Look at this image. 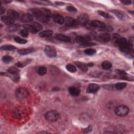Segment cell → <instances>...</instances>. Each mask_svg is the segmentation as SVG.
Returning <instances> with one entry per match:
<instances>
[{
    "mask_svg": "<svg viewBox=\"0 0 134 134\" xmlns=\"http://www.w3.org/2000/svg\"><path fill=\"white\" fill-rule=\"evenodd\" d=\"M28 14L32 15L33 16H35V17L40 15H47L51 16V14L50 10L45 8H31L28 10Z\"/></svg>",
    "mask_w": 134,
    "mask_h": 134,
    "instance_id": "1",
    "label": "cell"
},
{
    "mask_svg": "<svg viewBox=\"0 0 134 134\" xmlns=\"http://www.w3.org/2000/svg\"><path fill=\"white\" fill-rule=\"evenodd\" d=\"M15 95L19 100H23L27 99L29 95V92L25 88H18L15 91Z\"/></svg>",
    "mask_w": 134,
    "mask_h": 134,
    "instance_id": "2",
    "label": "cell"
},
{
    "mask_svg": "<svg viewBox=\"0 0 134 134\" xmlns=\"http://www.w3.org/2000/svg\"><path fill=\"white\" fill-rule=\"evenodd\" d=\"M129 112V108L126 105H119L115 109V114L120 117L126 116L128 114Z\"/></svg>",
    "mask_w": 134,
    "mask_h": 134,
    "instance_id": "3",
    "label": "cell"
},
{
    "mask_svg": "<svg viewBox=\"0 0 134 134\" xmlns=\"http://www.w3.org/2000/svg\"><path fill=\"white\" fill-rule=\"evenodd\" d=\"M45 118L51 122H54L57 121L60 117L59 113L55 110H51L47 112L45 115Z\"/></svg>",
    "mask_w": 134,
    "mask_h": 134,
    "instance_id": "4",
    "label": "cell"
},
{
    "mask_svg": "<svg viewBox=\"0 0 134 134\" xmlns=\"http://www.w3.org/2000/svg\"><path fill=\"white\" fill-rule=\"evenodd\" d=\"M45 53L46 56L49 58H54L57 56L56 49L53 46H46L45 47Z\"/></svg>",
    "mask_w": 134,
    "mask_h": 134,
    "instance_id": "5",
    "label": "cell"
},
{
    "mask_svg": "<svg viewBox=\"0 0 134 134\" xmlns=\"http://www.w3.org/2000/svg\"><path fill=\"white\" fill-rule=\"evenodd\" d=\"M89 20V16L87 14H80L77 20L78 24L82 25H86L88 23Z\"/></svg>",
    "mask_w": 134,
    "mask_h": 134,
    "instance_id": "6",
    "label": "cell"
},
{
    "mask_svg": "<svg viewBox=\"0 0 134 134\" xmlns=\"http://www.w3.org/2000/svg\"><path fill=\"white\" fill-rule=\"evenodd\" d=\"M95 39L96 40L100 41V42L106 43L109 42L111 39V36L108 33H102L100 34Z\"/></svg>",
    "mask_w": 134,
    "mask_h": 134,
    "instance_id": "7",
    "label": "cell"
},
{
    "mask_svg": "<svg viewBox=\"0 0 134 134\" xmlns=\"http://www.w3.org/2000/svg\"><path fill=\"white\" fill-rule=\"evenodd\" d=\"M13 114L15 118L17 119H21L23 118L25 115V112L22 108H17L16 109H14Z\"/></svg>",
    "mask_w": 134,
    "mask_h": 134,
    "instance_id": "8",
    "label": "cell"
},
{
    "mask_svg": "<svg viewBox=\"0 0 134 134\" xmlns=\"http://www.w3.org/2000/svg\"><path fill=\"white\" fill-rule=\"evenodd\" d=\"M127 44L128 42L126 39L123 37H118L116 38V40L115 41L116 45L118 46L119 49L126 46L127 45Z\"/></svg>",
    "mask_w": 134,
    "mask_h": 134,
    "instance_id": "9",
    "label": "cell"
},
{
    "mask_svg": "<svg viewBox=\"0 0 134 134\" xmlns=\"http://www.w3.org/2000/svg\"><path fill=\"white\" fill-rule=\"evenodd\" d=\"M111 12L113 14H114L120 20H124L126 18V15L124 13V12L120 11V10L113 9L111 10Z\"/></svg>",
    "mask_w": 134,
    "mask_h": 134,
    "instance_id": "10",
    "label": "cell"
},
{
    "mask_svg": "<svg viewBox=\"0 0 134 134\" xmlns=\"http://www.w3.org/2000/svg\"><path fill=\"white\" fill-rule=\"evenodd\" d=\"M65 24L69 27H73L78 24L77 20L70 17H66L65 18Z\"/></svg>",
    "mask_w": 134,
    "mask_h": 134,
    "instance_id": "11",
    "label": "cell"
},
{
    "mask_svg": "<svg viewBox=\"0 0 134 134\" xmlns=\"http://www.w3.org/2000/svg\"><path fill=\"white\" fill-rule=\"evenodd\" d=\"M91 26L92 27L99 28L100 29H102L106 27V25L103 22L100 21L99 20H94L91 23Z\"/></svg>",
    "mask_w": 134,
    "mask_h": 134,
    "instance_id": "12",
    "label": "cell"
},
{
    "mask_svg": "<svg viewBox=\"0 0 134 134\" xmlns=\"http://www.w3.org/2000/svg\"><path fill=\"white\" fill-rule=\"evenodd\" d=\"M99 89V86L95 83L90 84L87 88V92L89 93H95Z\"/></svg>",
    "mask_w": 134,
    "mask_h": 134,
    "instance_id": "13",
    "label": "cell"
},
{
    "mask_svg": "<svg viewBox=\"0 0 134 134\" xmlns=\"http://www.w3.org/2000/svg\"><path fill=\"white\" fill-rule=\"evenodd\" d=\"M76 41L78 43L82 45L90 42L91 38L89 36H77L76 37Z\"/></svg>",
    "mask_w": 134,
    "mask_h": 134,
    "instance_id": "14",
    "label": "cell"
},
{
    "mask_svg": "<svg viewBox=\"0 0 134 134\" xmlns=\"http://www.w3.org/2000/svg\"><path fill=\"white\" fill-rule=\"evenodd\" d=\"M55 38L59 41H61V42H64L66 43L70 42V41H71V38L69 36H67L63 34H57L55 35Z\"/></svg>",
    "mask_w": 134,
    "mask_h": 134,
    "instance_id": "15",
    "label": "cell"
},
{
    "mask_svg": "<svg viewBox=\"0 0 134 134\" xmlns=\"http://www.w3.org/2000/svg\"><path fill=\"white\" fill-rule=\"evenodd\" d=\"M20 19H21L22 22L27 23L32 22L34 20V17L29 14H25L22 16Z\"/></svg>",
    "mask_w": 134,
    "mask_h": 134,
    "instance_id": "16",
    "label": "cell"
},
{
    "mask_svg": "<svg viewBox=\"0 0 134 134\" xmlns=\"http://www.w3.org/2000/svg\"><path fill=\"white\" fill-rule=\"evenodd\" d=\"M35 49L33 48H28L19 49L18 50V53L20 55H26L27 54L33 53Z\"/></svg>",
    "mask_w": 134,
    "mask_h": 134,
    "instance_id": "17",
    "label": "cell"
},
{
    "mask_svg": "<svg viewBox=\"0 0 134 134\" xmlns=\"http://www.w3.org/2000/svg\"><path fill=\"white\" fill-rule=\"evenodd\" d=\"M2 21L7 25H12L14 23V19L8 16H2L1 17Z\"/></svg>",
    "mask_w": 134,
    "mask_h": 134,
    "instance_id": "18",
    "label": "cell"
},
{
    "mask_svg": "<svg viewBox=\"0 0 134 134\" xmlns=\"http://www.w3.org/2000/svg\"><path fill=\"white\" fill-rule=\"evenodd\" d=\"M53 19L54 22L60 25H63L65 23V18L60 15L55 14L53 16Z\"/></svg>",
    "mask_w": 134,
    "mask_h": 134,
    "instance_id": "19",
    "label": "cell"
},
{
    "mask_svg": "<svg viewBox=\"0 0 134 134\" xmlns=\"http://www.w3.org/2000/svg\"><path fill=\"white\" fill-rule=\"evenodd\" d=\"M36 19L38 21L42 23H47L49 21L50 19V16L47 15H40L36 17Z\"/></svg>",
    "mask_w": 134,
    "mask_h": 134,
    "instance_id": "20",
    "label": "cell"
},
{
    "mask_svg": "<svg viewBox=\"0 0 134 134\" xmlns=\"http://www.w3.org/2000/svg\"><path fill=\"white\" fill-rule=\"evenodd\" d=\"M69 92L70 93V94L74 96H78L80 94V90L74 87H70L68 89Z\"/></svg>",
    "mask_w": 134,
    "mask_h": 134,
    "instance_id": "21",
    "label": "cell"
},
{
    "mask_svg": "<svg viewBox=\"0 0 134 134\" xmlns=\"http://www.w3.org/2000/svg\"><path fill=\"white\" fill-rule=\"evenodd\" d=\"M53 34V32L51 30H44L41 32L39 35L41 37L43 38H48L51 37Z\"/></svg>",
    "mask_w": 134,
    "mask_h": 134,
    "instance_id": "22",
    "label": "cell"
},
{
    "mask_svg": "<svg viewBox=\"0 0 134 134\" xmlns=\"http://www.w3.org/2000/svg\"><path fill=\"white\" fill-rule=\"evenodd\" d=\"M20 27H21V25H20V24H14V25H12L11 26H8V27L6 28V30L8 32H14L19 29Z\"/></svg>",
    "mask_w": 134,
    "mask_h": 134,
    "instance_id": "23",
    "label": "cell"
},
{
    "mask_svg": "<svg viewBox=\"0 0 134 134\" xmlns=\"http://www.w3.org/2000/svg\"><path fill=\"white\" fill-rule=\"evenodd\" d=\"M7 15L11 17L12 18L15 19H17L19 18V14L14 10L13 9H9L7 12Z\"/></svg>",
    "mask_w": 134,
    "mask_h": 134,
    "instance_id": "24",
    "label": "cell"
},
{
    "mask_svg": "<svg viewBox=\"0 0 134 134\" xmlns=\"http://www.w3.org/2000/svg\"><path fill=\"white\" fill-rule=\"evenodd\" d=\"M75 64L80 70H81L83 71L86 72L88 69V67L87 64H84L83 63H81V62H79V61L75 62Z\"/></svg>",
    "mask_w": 134,
    "mask_h": 134,
    "instance_id": "25",
    "label": "cell"
},
{
    "mask_svg": "<svg viewBox=\"0 0 134 134\" xmlns=\"http://www.w3.org/2000/svg\"><path fill=\"white\" fill-rule=\"evenodd\" d=\"M23 27L24 29L27 30L28 32H30L33 34L37 33V32L36 31L33 25H29V24H25L23 25Z\"/></svg>",
    "mask_w": 134,
    "mask_h": 134,
    "instance_id": "26",
    "label": "cell"
},
{
    "mask_svg": "<svg viewBox=\"0 0 134 134\" xmlns=\"http://www.w3.org/2000/svg\"><path fill=\"white\" fill-rule=\"evenodd\" d=\"M37 73L40 76H44L47 73V68L44 66L38 67L37 68Z\"/></svg>",
    "mask_w": 134,
    "mask_h": 134,
    "instance_id": "27",
    "label": "cell"
},
{
    "mask_svg": "<svg viewBox=\"0 0 134 134\" xmlns=\"http://www.w3.org/2000/svg\"><path fill=\"white\" fill-rule=\"evenodd\" d=\"M31 60H26V61H22V62H17L15 64V66L18 68H23L27 65H28Z\"/></svg>",
    "mask_w": 134,
    "mask_h": 134,
    "instance_id": "28",
    "label": "cell"
},
{
    "mask_svg": "<svg viewBox=\"0 0 134 134\" xmlns=\"http://www.w3.org/2000/svg\"><path fill=\"white\" fill-rule=\"evenodd\" d=\"M7 71L10 74L12 75H16L19 73V70L16 67H11L7 69Z\"/></svg>",
    "mask_w": 134,
    "mask_h": 134,
    "instance_id": "29",
    "label": "cell"
},
{
    "mask_svg": "<svg viewBox=\"0 0 134 134\" xmlns=\"http://www.w3.org/2000/svg\"><path fill=\"white\" fill-rule=\"evenodd\" d=\"M102 68L104 70H109L112 67V65L108 61H105L102 64Z\"/></svg>",
    "mask_w": 134,
    "mask_h": 134,
    "instance_id": "30",
    "label": "cell"
},
{
    "mask_svg": "<svg viewBox=\"0 0 134 134\" xmlns=\"http://www.w3.org/2000/svg\"><path fill=\"white\" fill-rule=\"evenodd\" d=\"M66 69L68 71H69L70 72H71V73H74L75 72L77 71V68L76 66L72 64H68L66 66Z\"/></svg>",
    "mask_w": 134,
    "mask_h": 134,
    "instance_id": "31",
    "label": "cell"
},
{
    "mask_svg": "<svg viewBox=\"0 0 134 134\" xmlns=\"http://www.w3.org/2000/svg\"><path fill=\"white\" fill-rule=\"evenodd\" d=\"M15 49V47L14 46L10 45H3L1 47V49L2 50H5V51H11Z\"/></svg>",
    "mask_w": 134,
    "mask_h": 134,
    "instance_id": "32",
    "label": "cell"
},
{
    "mask_svg": "<svg viewBox=\"0 0 134 134\" xmlns=\"http://www.w3.org/2000/svg\"><path fill=\"white\" fill-rule=\"evenodd\" d=\"M127 86V83H124V82H119V83H116L115 85V88L117 90H122L124 89Z\"/></svg>",
    "mask_w": 134,
    "mask_h": 134,
    "instance_id": "33",
    "label": "cell"
},
{
    "mask_svg": "<svg viewBox=\"0 0 134 134\" xmlns=\"http://www.w3.org/2000/svg\"><path fill=\"white\" fill-rule=\"evenodd\" d=\"M14 40L16 43L20 44H25L27 43V40H26L24 39L20 38L19 37H15L14 38Z\"/></svg>",
    "mask_w": 134,
    "mask_h": 134,
    "instance_id": "34",
    "label": "cell"
},
{
    "mask_svg": "<svg viewBox=\"0 0 134 134\" xmlns=\"http://www.w3.org/2000/svg\"><path fill=\"white\" fill-rule=\"evenodd\" d=\"M96 50L94 49H92V48H89V49H87L86 50H85L84 51V53L89 56H92L94 55L96 53Z\"/></svg>",
    "mask_w": 134,
    "mask_h": 134,
    "instance_id": "35",
    "label": "cell"
},
{
    "mask_svg": "<svg viewBox=\"0 0 134 134\" xmlns=\"http://www.w3.org/2000/svg\"><path fill=\"white\" fill-rule=\"evenodd\" d=\"M13 58L9 56H5L2 58L3 62L5 64L9 63L10 62H11L13 60Z\"/></svg>",
    "mask_w": 134,
    "mask_h": 134,
    "instance_id": "36",
    "label": "cell"
},
{
    "mask_svg": "<svg viewBox=\"0 0 134 134\" xmlns=\"http://www.w3.org/2000/svg\"><path fill=\"white\" fill-rule=\"evenodd\" d=\"M32 25L34 27V28H35L36 31L37 32V33H38V32H39V31L42 30L43 29V26L41 25V24H40L38 23L35 22Z\"/></svg>",
    "mask_w": 134,
    "mask_h": 134,
    "instance_id": "37",
    "label": "cell"
},
{
    "mask_svg": "<svg viewBox=\"0 0 134 134\" xmlns=\"http://www.w3.org/2000/svg\"><path fill=\"white\" fill-rule=\"evenodd\" d=\"M98 12L99 14H100L101 16H103V17H104V18H111V16L109 14H108V13H106V12H104V11H98Z\"/></svg>",
    "mask_w": 134,
    "mask_h": 134,
    "instance_id": "38",
    "label": "cell"
},
{
    "mask_svg": "<svg viewBox=\"0 0 134 134\" xmlns=\"http://www.w3.org/2000/svg\"><path fill=\"white\" fill-rule=\"evenodd\" d=\"M19 34L22 36L26 37H27L28 36L29 32H28L27 30H26L25 29H22L20 31Z\"/></svg>",
    "mask_w": 134,
    "mask_h": 134,
    "instance_id": "39",
    "label": "cell"
},
{
    "mask_svg": "<svg viewBox=\"0 0 134 134\" xmlns=\"http://www.w3.org/2000/svg\"><path fill=\"white\" fill-rule=\"evenodd\" d=\"M66 9H67V11L71 12H76L77 11V10L76 7H75L73 6H71V5L68 6L67 7Z\"/></svg>",
    "mask_w": 134,
    "mask_h": 134,
    "instance_id": "40",
    "label": "cell"
},
{
    "mask_svg": "<svg viewBox=\"0 0 134 134\" xmlns=\"http://www.w3.org/2000/svg\"><path fill=\"white\" fill-rule=\"evenodd\" d=\"M115 72H116L120 76H122V77H125V76H126V73L124 71H123V70H115Z\"/></svg>",
    "mask_w": 134,
    "mask_h": 134,
    "instance_id": "41",
    "label": "cell"
},
{
    "mask_svg": "<svg viewBox=\"0 0 134 134\" xmlns=\"http://www.w3.org/2000/svg\"><path fill=\"white\" fill-rule=\"evenodd\" d=\"M96 44L95 43H91V42H89L84 44H82L81 45V46L82 47H91V46H93L94 45H95Z\"/></svg>",
    "mask_w": 134,
    "mask_h": 134,
    "instance_id": "42",
    "label": "cell"
},
{
    "mask_svg": "<svg viewBox=\"0 0 134 134\" xmlns=\"http://www.w3.org/2000/svg\"><path fill=\"white\" fill-rule=\"evenodd\" d=\"M92 129H93L92 126L91 125H90L88 127L83 129V131L84 133H88V132H90L92 130Z\"/></svg>",
    "mask_w": 134,
    "mask_h": 134,
    "instance_id": "43",
    "label": "cell"
},
{
    "mask_svg": "<svg viewBox=\"0 0 134 134\" xmlns=\"http://www.w3.org/2000/svg\"><path fill=\"white\" fill-rule=\"evenodd\" d=\"M33 3H36V4H50L51 3L49 1H33Z\"/></svg>",
    "mask_w": 134,
    "mask_h": 134,
    "instance_id": "44",
    "label": "cell"
},
{
    "mask_svg": "<svg viewBox=\"0 0 134 134\" xmlns=\"http://www.w3.org/2000/svg\"><path fill=\"white\" fill-rule=\"evenodd\" d=\"M121 2L124 4V5H129L131 4V1H128V0H127V1H122Z\"/></svg>",
    "mask_w": 134,
    "mask_h": 134,
    "instance_id": "45",
    "label": "cell"
},
{
    "mask_svg": "<svg viewBox=\"0 0 134 134\" xmlns=\"http://www.w3.org/2000/svg\"><path fill=\"white\" fill-rule=\"evenodd\" d=\"M19 80V76L18 75H14V77L13 78V80L15 82H18Z\"/></svg>",
    "mask_w": 134,
    "mask_h": 134,
    "instance_id": "46",
    "label": "cell"
},
{
    "mask_svg": "<svg viewBox=\"0 0 134 134\" xmlns=\"http://www.w3.org/2000/svg\"><path fill=\"white\" fill-rule=\"evenodd\" d=\"M4 12H5L4 9L1 6V14H3Z\"/></svg>",
    "mask_w": 134,
    "mask_h": 134,
    "instance_id": "47",
    "label": "cell"
},
{
    "mask_svg": "<svg viewBox=\"0 0 134 134\" xmlns=\"http://www.w3.org/2000/svg\"><path fill=\"white\" fill-rule=\"evenodd\" d=\"M87 65H88V67H92V66H93V64L92 63H90V64H88Z\"/></svg>",
    "mask_w": 134,
    "mask_h": 134,
    "instance_id": "48",
    "label": "cell"
},
{
    "mask_svg": "<svg viewBox=\"0 0 134 134\" xmlns=\"http://www.w3.org/2000/svg\"><path fill=\"white\" fill-rule=\"evenodd\" d=\"M4 2L5 3H9L11 2V1H4Z\"/></svg>",
    "mask_w": 134,
    "mask_h": 134,
    "instance_id": "49",
    "label": "cell"
},
{
    "mask_svg": "<svg viewBox=\"0 0 134 134\" xmlns=\"http://www.w3.org/2000/svg\"><path fill=\"white\" fill-rule=\"evenodd\" d=\"M104 133H113L114 132H111V131H105Z\"/></svg>",
    "mask_w": 134,
    "mask_h": 134,
    "instance_id": "50",
    "label": "cell"
},
{
    "mask_svg": "<svg viewBox=\"0 0 134 134\" xmlns=\"http://www.w3.org/2000/svg\"><path fill=\"white\" fill-rule=\"evenodd\" d=\"M38 133H48L47 131H41V132H38Z\"/></svg>",
    "mask_w": 134,
    "mask_h": 134,
    "instance_id": "51",
    "label": "cell"
}]
</instances>
